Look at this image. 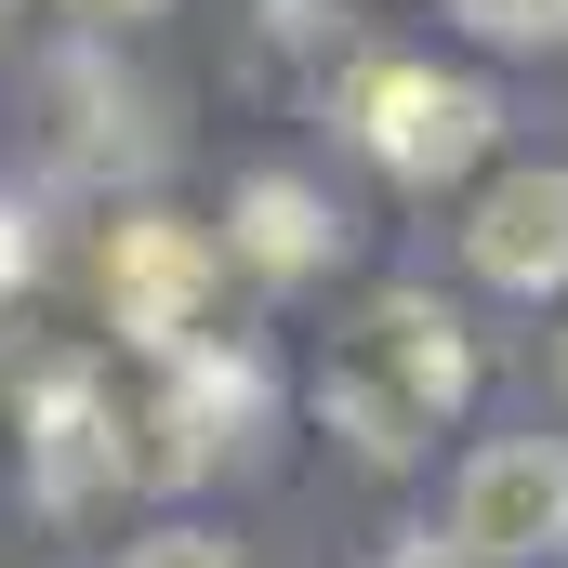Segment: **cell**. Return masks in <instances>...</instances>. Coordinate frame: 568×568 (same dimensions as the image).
Listing matches in <instances>:
<instances>
[{
  "label": "cell",
  "mask_w": 568,
  "mask_h": 568,
  "mask_svg": "<svg viewBox=\"0 0 568 568\" xmlns=\"http://www.w3.org/2000/svg\"><path fill=\"white\" fill-rule=\"evenodd\" d=\"M463 384H476V357H463V331H449V304L424 291H384L357 331H344V357H331V424L357 436L371 463H410L449 410H463Z\"/></svg>",
  "instance_id": "obj_1"
},
{
  "label": "cell",
  "mask_w": 568,
  "mask_h": 568,
  "mask_svg": "<svg viewBox=\"0 0 568 568\" xmlns=\"http://www.w3.org/2000/svg\"><path fill=\"white\" fill-rule=\"evenodd\" d=\"M357 133H371V159H384L397 185H449V172H476V159H489L503 106H489V80L371 67V80H357Z\"/></svg>",
  "instance_id": "obj_2"
},
{
  "label": "cell",
  "mask_w": 568,
  "mask_h": 568,
  "mask_svg": "<svg viewBox=\"0 0 568 568\" xmlns=\"http://www.w3.org/2000/svg\"><path fill=\"white\" fill-rule=\"evenodd\" d=\"M449 542L476 568H529L568 542V449L556 436H489L463 463V503H449Z\"/></svg>",
  "instance_id": "obj_3"
},
{
  "label": "cell",
  "mask_w": 568,
  "mask_h": 568,
  "mask_svg": "<svg viewBox=\"0 0 568 568\" xmlns=\"http://www.w3.org/2000/svg\"><path fill=\"white\" fill-rule=\"evenodd\" d=\"M212 239L199 225H172V212H133V225H106V317H120V344L145 357H185V331H199V304H212Z\"/></svg>",
  "instance_id": "obj_4"
},
{
  "label": "cell",
  "mask_w": 568,
  "mask_h": 568,
  "mask_svg": "<svg viewBox=\"0 0 568 568\" xmlns=\"http://www.w3.org/2000/svg\"><path fill=\"white\" fill-rule=\"evenodd\" d=\"M265 410V371L252 357H172V397L145 410V449H133V476H199L212 449H239V424Z\"/></svg>",
  "instance_id": "obj_5"
},
{
  "label": "cell",
  "mask_w": 568,
  "mask_h": 568,
  "mask_svg": "<svg viewBox=\"0 0 568 568\" xmlns=\"http://www.w3.org/2000/svg\"><path fill=\"white\" fill-rule=\"evenodd\" d=\"M489 291H568V172H503L463 225Z\"/></svg>",
  "instance_id": "obj_6"
},
{
  "label": "cell",
  "mask_w": 568,
  "mask_h": 568,
  "mask_svg": "<svg viewBox=\"0 0 568 568\" xmlns=\"http://www.w3.org/2000/svg\"><path fill=\"white\" fill-rule=\"evenodd\" d=\"M331 239H344V225H331V199H317V185H291V172H252V185H239V225H225V252H252L265 278L331 265Z\"/></svg>",
  "instance_id": "obj_7"
},
{
  "label": "cell",
  "mask_w": 568,
  "mask_h": 568,
  "mask_svg": "<svg viewBox=\"0 0 568 568\" xmlns=\"http://www.w3.org/2000/svg\"><path fill=\"white\" fill-rule=\"evenodd\" d=\"M449 13L489 40H568V0H449Z\"/></svg>",
  "instance_id": "obj_8"
},
{
  "label": "cell",
  "mask_w": 568,
  "mask_h": 568,
  "mask_svg": "<svg viewBox=\"0 0 568 568\" xmlns=\"http://www.w3.org/2000/svg\"><path fill=\"white\" fill-rule=\"evenodd\" d=\"M133 568H239V542H199V529H159V542H133Z\"/></svg>",
  "instance_id": "obj_9"
},
{
  "label": "cell",
  "mask_w": 568,
  "mask_h": 568,
  "mask_svg": "<svg viewBox=\"0 0 568 568\" xmlns=\"http://www.w3.org/2000/svg\"><path fill=\"white\" fill-rule=\"evenodd\" d=\"M80 27H145V13H172V0H67Z\"/></svg>",
  "instance_id": "obj_10"
},
{
  "label": "cell",
  "mask_w": 568,
  "mask_h": 568,
  "mask_svg": "<svg viewBox=\"0 0 568 568\" xmlns=\"http://www.w3.org/2000/svg\"><path fill=\"white\" fill-rule=\"evenodd\" d=\"M27 278V225H13V212H0V291Z\"/></svg>",
  "instance_id": "obj_11"
},
{
  "label": "cell",
  "mask_w": 568,
  "mask_h": 568,
  "mask_svg": "<svg viewBox=\"0 0 568 568\" xmlns=\"http://www.w3.org/2000/svg\"><path fill=\"white\" fill-rule=\"evenodd\" d=\"M397 568H476V556H463V542H436V556H397Z\"/></svg>",
  "instance_id": "obj_12"
},
{
  "label": "cell",
  "mask_w": 568,
  "mask_h": 568,
  "mask_svg": "<svg viewBox=\"0 0 568 568\" xmlns=\"http://www.w3.org/2000/svg\"><path fill=\"white\" fill-rule=\"evenodd\" d=\"M556 371H568V344H556Z\"/></svg>",
  "instance_id": "obj_13"
}]
</instances>
